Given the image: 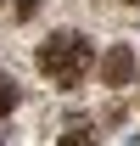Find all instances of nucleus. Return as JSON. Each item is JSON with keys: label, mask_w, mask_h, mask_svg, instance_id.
I'll list each match as a JSON object with an SVG mask.
<instances>
[{"label": "nucleus", "mask_w": 140, "mask_h": 146, "mask_svg": "<svg viewBox=\"0 0 140 146\" xmlns=\"http://www.w3.org/2000/svg\"><path fill=\"white\" fill-rule=\"evenodd\" d=\"M39 73L51 79L56 90H73V84H84V73L95 68V45H90L79 28H56L45 45H39Z\"/></svg>", "instance_id": "obj_1"}, {"label": "nucleus", "mask_w": 140, "mask_h": 146, "mask_svg": "<svg viewBox=\"0 0 140 146\" xmlns=\"http://www.w3.org/2000/svg\"><path fill=\"white\" fill-rule=\"evenodd\" d=\"M129 73H135V51L129 45H112L101 62V84H129Z\"/></svg>", "instance_id": "obj_2"}, {"label": "nucleus", "mask_w": 140, "mask_h": 146, "mask_svg": "<svg viewBox=\"0 0 140 146\" xmlns=\"http://www.w3.org/2000/svg\"><path fill=\"white\" fill-rule=\"evenodd\" d=\"M90 141H95V124H90V118H73L67 135H62V146H90Z\"/></svg>", "instance_id": "obj_3"}, {"label": "nucleus", "mask_w": 140, "mask_h": 146, "mask_svg": "<svg viewBox=\"0 0 140 146\" xmlns=\"http://www.w3.org/2000/svg\"><path fill=\"white\" fill-rule=\"evenodd\" d=\"M11 107H17V79H6V73H0V118H6Z\"/></svg>", "instance_id": "obj_4"}, {"label": "nucleus", "mask_w": 140, "mask_h": 146, "mask_svg": "<svg viewBox=\"0 0 140 146\" xmlns=\"http://www.w3.org/2000/svg\"><path fill=\"white\" fill-rule=\"evenodd\" d=\"M123 6H140V0H123Z\"/></svg>", "instance_id": "obj_5"}]
</instances>
